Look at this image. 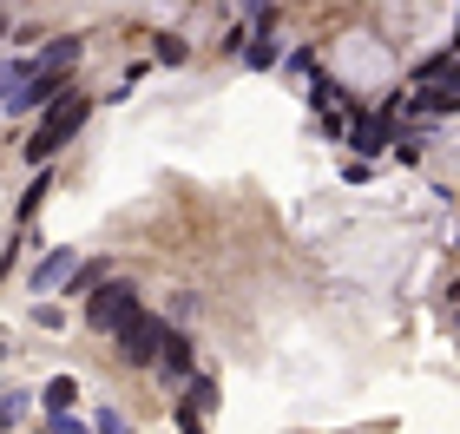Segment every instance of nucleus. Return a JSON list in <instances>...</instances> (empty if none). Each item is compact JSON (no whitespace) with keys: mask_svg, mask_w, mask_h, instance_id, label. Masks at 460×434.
Listing matches in <instances>:
<instances>
[{"mask_svg":"<svg viewBox=\"0 0 460 434\" xmlns=\"http://www.w3.org/2000/svg\"><path fill=\"white\" fill-rule=\"evenodd\" d=\"M86 119H93V99H86V93H59L53 106H47V119H40V132H27V145H20L27 164H47L53 152H66Z\"/></svg>","mask_w":460,"mask_h":434,"instance_id":"f257e3e1","label":"nucleus"},{"mask_svg":"<svg viewBox=\"0 0 460 434\" xmlns=\"http://www.w3.org/2000/svg\"><path fill=\"white\" fill-rule=\"evenodd\" d=\"M164 329H172V323H164V316H152V309H132V316H125V329H119V356L125 362H132V368H152L158 362V342H164Z\"/></svg>","mask_w":460,"mask_h":434,"instance_id":"f03ea898","label":"nucleus"},{"mask_svg":"<svg viewBox=\"0 0 460 434\" xmlns=\"http://www.w3.org/2000/svg\"><path fill=\"white\" fill-rule=\"evenodd\" d=\"M138 309V289L112 277V283H99L93 297H86V329H125V316Z\"/></svg>","mask_w":460,"mask_h":434,"instance_id":"7ed1b4c3","label":"nucleus"},{"mask_svg":"<svg viewBox=\"0 0 460 434\" xmlns=\"http://www.w3.org/2000/svg\"><path fill=\"white\" fill-rule=\"evenodd\" d=\"M217 395H224L217 376H191V382H184V395H178V408H172V415H178V434H211Z\"/></svg>","mask_w":460,"mask_h":434,"instance_id":"20e7f679","label":"nucleus"},{"mask_svg":"<svg viewBox=\"0 0 460 434\" xmlns=\"http://www.w3.org/2000/svg\"><path fill=\"white\" fill-rule=\"evenodd\" d=\"M158 368L172 382H191L198 376V349H191V336L184 329H164V342H158Z\"/></svg>","mask_w":460,"mask_h":434,"instance_id":"39448f33","label":"nucleus"},{"mask_svg":"<svg viewBox=\"0 0 460 434\" xmlns=\"http://www.w3.org/2000/svg\"><path fill=\"white\" fill-rule=\"evenodd\" d=\"M66 66H79V40H47V53H40V79H53V86H66Z\"/></svg>","mask_w":460,"mask_h":434,"instance_id":"423d86ee","label":"nucleus"},{"mask_svg":"<svg viewBox=\"0 0 460 434\" xmlns=\"http://www.w3.org/2000/svg\"><path fill=\"white\" fill-rule=\"evenodd\" d=\"M79 270V257L73 251H53V257H40V270H33V289L47 297V289H66V277Z\"/></svg>","mask_w":460,"mask_h":434,"instance_id":"0eeeda50","label":"nucleus"},{"mask_svg":"<svg viewBox=\"0 0 460 434\" xmlns=\"http://www.w3.org/2000/svg\"><path fill=\"white\" fill-rule=\"evenodd\" d=\"M73 402H79V382H73V376H53V382H47V415H66Z\"/></svg>","mask_w":460,"mask_h":434,"instance_id":"6e6552de","label":"nucleus"},{"mask_svg":"<svg viewBox=\"0 0 460 434\" xmlns=\"http://www.w3.org/2000/svg\"><path fill=\"white\" fill-rule=\"evenodd\" d=\"M47 191H53V172H40V178L27 184V198H20V217H13V231H20V224H27V217L40 211V198H47Z\"/></svg>","mask_w":460,"mask_h":434,"instance_id":"1a4fd4ad","label":"nucleus"},{"mask_svg":"<svg viewBox=\"0 0 460 434\" xmlns=\"http://www.w3.org/2000/svg\"><path fill=\"white\" fill-rule=\"evenodd\" d=\"M152 47H158V59H172V66H184V53H191V47H184V40H178V33H158V40H152Z\"/></svg>","mask_w":460,"mask_h":434,"instance_id":"9d476101","label":"nucleus"},{"mask_svg":"<svg viewBox=\"0 0 460 434\" xmlns=\"http://www.w3.org/2000/svg\"><path fill=\"white\" fill-rule=\"evenodd\" d=\"M99 434H132V428H125L119 415H106V421H99Z\"/></svg>","mask_w":460,"mask_h":434,"instance_id":"9b49d317","label":"nucleus"},{"mask_svg":"<svg viewBox=\"0 0 460 434\" xmlns=\"http://www.w3.org/2000/svg\"><path fill=\"white\" fill-rule=\"evenodd\" d=\"M0 33H7V13H0Z\"/></svg>","mask_w":460,"mask_h":434,"instance_id":"f8f14e48","label":"nucleus"}]
</instances>
